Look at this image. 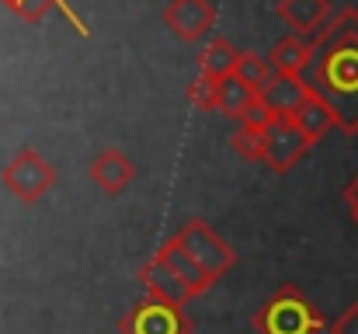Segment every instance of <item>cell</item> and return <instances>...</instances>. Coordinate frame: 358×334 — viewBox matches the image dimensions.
Listing matches in <instances>:
<instances>
[{
	"label": "cell",
	"mask_w": 358,
	"mask_h": 334,
	"mask_svg": "<svg viewBox=\"0 0 358 334\" xmlns=\"http://www.w3.org/2000/svg\"><path fill=\"white\" fill-rule=\"evenodd\" d=\"M0 181H3V188H7L14 199L35 202V199H42V195L56 185V167H52L38 150L24 146V150H17V153L7 160V167L0 171Z\"/></svg>",
	"instance_id": "4"
},
{
	"label": "cell",
	"mask_w": 358,
	"mask_h": 334,
	"mask_svg": "<svg viewBox=\"0 0 358 334\" xmlns=\"http://www.w3.org/2000/svg\"><path fill=\"white\" fill-rule=\"evenodd\" d=\"M257 105V91L254 88H247L243 81H240L237 74L234 77H227V81H220V98H216V111H223L227 118H234L240 122L247 111Z\"/></svg>",
	"instance_id": "16"
},
{
	"label": "cell",
	"mask_w": 358,
	"mask_h": 334,
	"mask_svg": "<svg viewBox=\"0 0 358 334\" xmlns=\"http://www.w3.org/2000/svg\"><path fill=\"white\" fill-rule=\"evenodd\" d=\"M310 146H313V143L292 125V118H275V122L268 125V132H264V164H268L271 171L285 174V171L296 167V160H299Z\"/></svg>",
	"instance_id": "6"
},
{
	"label": "cell",
	"mask_w": 358,
	"mask_h": 334,
	"mask_svg": "<svg viewBox=\"0 0 358 334\" xmlns=\"http://www.w3.org/2000/svg\"><path fill=\"white\" fill-rule=\"evenodd\" d=\"M289 118H292V125H296L310 143H317V139H324L331 129H338V115H334V109H331L320 95H313V91H310V98L292 111Z\"/></svg>",
	"instance_id": "13"
},
{
	"label": "cell",
	"mask_w": 358,
	"mask_h": 334,
	"mask_svg": "<svg viewBox=\"0 0 358 334\" xmlns=\"http://www.w3.org/2000/svg\"><path fill=\"white\" fill-rule=\"evenodd\" d=\"M257 334H320L324 314L303 296L299 286L275 289L250 317Z\"/></svg>",
	"instance_id": "2"
},
{
	"label": "cell",
	"mask_w": 358,
	"mask_h": 334,
	"mask_svg": "<svg viewBox=\"0 0 358 334\" xmlns=\"http://www.w3.org/2000/svg\"><path fill=\"white\" fill-rule=\"evenodd\" d=\"M171 240H174L206 275H213V279H223V275L237 265V251H234L209 223H202V220H188Z\"/></svg>",
	"instance_id": "3"
},
{
	"label": "cell",
	"mask_w": 358,
	"mask_h": 334,
	"mask_svg": "<svg viewBox=\"0 0 358 334\" xmlns=\"http://www.w3.org/2000/svg\"><path fill=\"white\" fill-rule=\"evenodd\" d=\"M237 63H240V49L230 42V39H213L202 56H199V74L213 77V81H227L237 74Z\"/></svg>",
	"instance_id": "15"
},
{
	"label": "cell",
	"mask_w": 358,
	"mask_h": 334,
	"mask_svg": "<svg viewBox=\"0 0 358 334\" xmlns=\"http://www.w3.org/2000/svg\"><path fill=\"white\" fill-rule=\"evenodd\" d=\"M352 216H355V223H358V213H352Z\"/></svg>",
	"instance_id": "22"
},
{
	"label": "cell",
	"mask_w": 358,
	"mask_h": 334,
	"mask_svg": "<svg viewBox=\"0 0 358 334\" xmlns=\"http://www.w3.org/2000/svg\"><path fill=\"white\" fill-rule=\"evenodd\" d=\"M313 63L303 74L306 88L320 95L334 115L338 129L355 136L358 132V7L334 11L327 28L310 39Z\"/></svg>",
	"instance_id": "1"
},
{
	"label": "cell",
	"mask_w": 358,
	"mask_h": 334,
	"mask_svg": "<svg viewBox=\"0 0 358 334\" xmlns=\"http://www.w3.org/2000/svg\"><path fill=\"white\" fill-rule=\"evenodd\" d=\"M278 18L285 21V28H292V35L317 39L334 18V4L331 0H278Z\"/></svg>",
	"instance_id": "8"
},
{
	"label": "cell",
	"mask_w": 358,
	"mask_h": 334,
	"mask_svg": "<svg viewBox=\"0 0 358 334\" xmlns=\"http://www.w3.org/2000/svg\"><path fill=\"white\" fill-rule=\"evenodd\" d=\"M345 202H348L352 213H358V174L348 181V188H345Z\"/></svg>",
	"instance_id": "21"
},
{
	"label": "cell",
	"mask_w": 358,
	"mask_h": 334,
	"mask_svg": "<svg viewBox=\"0 0 358 334\" xmlns=\"http://www.w3.org/2000/svg\"><path fill=\"white\" fill-rule=\"evenodd\" d=\"M139 282H143V289H146V296H153V300H164V303H174V307H185V303H192L195 296H192V289L153 254L143 268H139Z\"/></svg>",
	"instance_id": "9"
},
{
	"label": "cell",
	"mask_w": 358,
	"mask_h": 334,
	"mask_svg": "<svg viewBox=\"0 0 358 334\" xmlns=\"http://www.w3.org/2000/svg\"><path fill=\"white\" fill-rule=\"evenodd\" d=\"M216 98H220V81L199 74V77L188 84V102L199 111H216Z\"/></svg>",
	"instance_id": "19"
},
{
	"label": "cell",
	"mask_w": 358,
	"mask_h": 334,
	"mask_svg": "<svg viewBox=\"0 0 358 334\" xmlns=\"http://www.w3.org/2000/svg\"><path fill=\"white\" fill-rule=\"evenodd\" d=\"M157 258H160V261H164V265H167V268H171V272H174L188 289H192V296H202L206 289H213V286H216V279H213V275H206V272H202V268H199V265H195V261L178 247V244H174V240L160 244Z\"/></svg>",
	"instance_id": "14"
},
{
	"label": "cell",
	"mask_w": 358,
	"mask_h": 334,
	"mask_svg": "<svg viewBox=\"0 0 358 334\" xmlns=\"http://www.w3.org/2000/svg\"><path fill=\"white\" fill-rule=\"evenodd\" d=\"M87 174H91V181H94L101 192H108V195H119L122 188L132 181L136 167H132V160H129L122 150H101V153L91 160Z\"/></svg>",
	"instance_id": "10"
},
{
	"label": "cell",
	"mask_w": 358,
	"mask_h": 334,
	"mask_svg": "<svg viewBox=\"0 0 358 334\" xmlns=\"http://www.w3.org/2000/svg\"><path fill=\"white\" fill-rule=\"evenodd\" d=\"M271 67L282 74V77H303L313 63V42L310 39H299V35H285L271 46L268 53Z\"/></svg>",
	"instance_id": "12"
},
{
	"label": "cell",
	"mask_w": 358,
	"mask_h": 334,
	"mask_svg": "<svg viewBox=\"0 0 358 334\" xmlns=\"http://www.w3.org/2000/svg\"><path fill=\"white\" fill-rule=\"evenodd\" d=\"M119 334H192V321H188L185 307L146 296L129 314H122Z\"/></svg>",
	"instance_id": "5"
},
{
	"label": "cell",
	"mask_w": 358,
	"mask_h": 334,
	"mask_svg": "<svg viewBox=\"0 0 358 334\" xmlns=\"http://www.w3.org/2000/svg\"><path fill=\"white\" fill-rule=\"evenodd\" d=\"M164 25L178 39L199 42V39H206L216 28V7H213V0H167Z\"/></svg>",
	"instance_id": "7"
},
{
	"label": "cell",
	"mask_w": 358,
	"mask_h": 334,
	"mask_svg": "<svg viewBox=\"0 0 358 334\" xmlns=\"http://www.w3.org/2000/svg\"><path fill=\"white\" fill-rule=\"evenodd\" d=\"M264 132H268V129L237 122V129H234V136H230V146L237 150L243 160H261V164H264Z\"/></svg>",
	"instance_id": "18"
},
{
	"label": "cell",
	"mask_w": 358,
	"mask_h": 334,
	"mask_svg": "<svg viewBox=\"0 0 358 334\" xmlns=\"http://www.w3.org/2000/svg\"><path fill=\"white\" fill-rule=\"evenodd\" d=\"M331 334H358V300L331 324Z\"/></svg>",
	"instance_id": "20"
},
{
	"label": "cell",
	"mask_w": 358,
	"mask_h": 334,
	"mask_svg": "<svg viewBox=\"0 0 358 334\" xmlns=\"http://www.w3.org/2000/svg\"><path fill=\"white\" fill-rule=\"evenodd\" d=\"M306 98H310L306 81H303V77H282V74H278V77L257 95V102L271 111L275 118H289V115L299 109Z\"/></svg>",
	"instance_id": "11"
},
{
	"label": "cell",
	"mask_w": 358,
	"mask_h": 334,
	"mask_svg": "<svg viewBox=\"0 0 358 334\" xmlns=\"http://www.w3.org/2000/svg\"><path fill=\"white\" fill-rule=\"evenodd\" d=\"M237 77L247 84V88H254L257 95L278 77V70L271 67V60L268 56H257V53H240V63H237Z\"/></svg>",
	"instance_id": "17"
}]
</instances>
